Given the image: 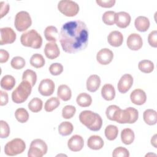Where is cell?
Returning <instances> with one entry per match:
<instances>
[{"label": "cell", "mask_w": 157, "mask_h": 157, "mask_svg": "<svg viewBox=\"0 0 157 157\" xmlns=\"http://www.w3.org/2000/svg\"><path fill=\"white\" fill-rule=\"evenodd\" d=\"M115 12L114 11L109 10L106 11L102 15V19L103 22L107 25H113L115 23Z\"/></svg>", "instance_id": "74e56055"}, {"label": "cell", "mask_w": 157, "mask_h": 157, "mask_svg": "<svg viewBox=\"0 0 157 157\" xmlns=\"http://www.w3.org/2000/svg\"><path fill=\"white\" fill-rule=\"evenodd\" d=\"M74 130L72 124L69 121H63L58 126V132L63 136L70 135Z\"/></svg>", "instance_id": "f546056e"}, {"label": "cell", "mask_w": 157, "mask_h": 157, "mask_svg": "<svg viewBox=\"0 0 157 157\" xmlns=\"http://www.w3.org/2000/svg\"><path fill=\"white\" fill-rule=\"evenodd\" d=\"M60 104V101L59 98L56 97H52L45 103L44 109L47 112H50L56 109Z\"/></svg>", "instance_id": "d6a6232c"}, {"label": "cell", "mask_w": 157, "mask_h": 157, "mask_svg": "<svg viewBox=\"0 0 157 157\" xmlns=\"http://www.w3.org/2000/svg\"><path fill=\"white\" fill-rule=\"evenodd\" d=\"M139 69L146 74L151 72L154 69V64L152 61L148 59H143L141 60L138 64Z\"/></svg>", "instance_id": "4dcf8cb0"}, {"label": "cell", "mask_w": 157, "mask_h": 157, "mask_svg": "<svg viewBox=\"0 0 157 157\" xmlns=\"http://www.w3.org/2000/svg\"><path fill=\"white\" fill-rule=\"evenodd\" d=\"M44 33L46 40L48 41L56 42L59 37L58 31L54 26H48L46 27Z\"/></svg>", "instance_id": "603a6c76"}, {"label": "cell", "mask_w": 157, "mask_h": 157, "mask_svg": "<svg viewBox=\"0 0 157 157\" xmlns=\"http://www.w3.org/2000/svg\"><path fill=\"white\" fill-rule=\"evenodd\" d=\"M55 87V85L53 80L49 78H45L40 82L38 86V91L41 95L49 96L53 93Z\"/></svg>", "instance_id": "8fae6325"}, {"label": "cell", "mask_w": 157, "mask_h": 157, "mask_svg": "<svg viewBox=\"0 0 157 157\" xmlns=\"http://www.w3.org/2000/svg\"><path fill=\"white\" fill-rule=\"evenodd\" d=\"M1 39L0 45H3L12 44L16 40L17 35L13 29L10 27L1 28L0 29Z\"/></svg>", "instance_id": "30bf717a"}, {"label": "cell", "mask_w": 157, "mask_h": 157, "mask_svg": "<svg viewBox=\"0 0 157 157\" xmlns=\"http://www.w3.org/2000/svg\"><path fill=\"white\" fill-rule=\"evenodd\" d=\"M113 58L112 50L107 48L101 49L96 55L97 61L102 65H107L111 63Z\"/></svg>", "instance_id": "4fadbf2b"}, {"label": "cell", "mask_w": 157, "mask_h": 157, "mask_svg": "<svg viewBox=\"0 0 157 157\" xmlns=\"http://www.w3.org/2000/svg\"><path fill=\"white\" fill-rule=\"evenodd\" d=\"M101 78L96 74L90 75L86 80V89L90 92L96 91L101 85Z\"/></svg>", "instance_id": "ffe728a7"}, {"label": "cell", "mask_w": 157, "mask_h": 157, "mask_svg": "<svg viewBox=\"0 0 157 157\" xmlns=\"http://www.w3.org/2000/svg\"><path fill=\"white\" fill-rule=\"evenodd\" d=\"M87 145L90 149L98 150L103 147L104 140L99 136H91L87 140Z\"/></svg>", "instance_id": "44dd1931"}, {"label": "cell", "mask_w": 157, "mask_h": 157, "mask_svg": "<svg viewBox=\"0 0 157 157\" xmlns=\"http://www.w3.org/2000/svg\"><path fill=\"white\" fill-rule=\"evenodd\" d=\"M22 80H26L29 82L32 86H34L37 81L36 73L31 69H27L23 73Z\"/></svg>", "instance_id": "d590c367"}, {"label": "cell", "mask_w": 157, "mask_h": 157, "mask_svg": "<svg viewBox=\"0 0 157 157\" xmlns=\"http://www.w3.org/2000/svg\"><path fill=\"white\" fill-rule=\"evenodd\" d=\"M148 42L152 47H157V31H152L148 36Z\"/></svg>", "instance_id": "ee69618b"}, {"label": "cell", "mask_w": 157, "mask_h": 157, "mask_svg": "<svg viewBox=\"0 0 157 157\" xmlns=\"http://www.w3.org/2000/svg\"><path fill=\"white\" fill-rule=\"evenodd\" d=\"M76 102L79 106L82 107H87L91 104L92 98L90 94L86 93H82L77 96Z\"/></svg>", "instance_id": "f1b7e54d"}, {"label": "cell", "mask_w": 157, "mask_h": 157, "mask_svg": "<svg viewBox=\"0 0 157 157\" xmlns=\"http://www.w3.org/2000/svg\"><path fill=\"white\" fill-rule=\"evenodd\" d=\"M128 47L134 51H137L140 49L143 45V41L141 36L137 33L131 34L127 39Z\"/></svg>", "instance_id": "5bb4252c"}, {"label": "cell", "mask_w": 157, "mask_h": 157, "mask_svg": "<svg viewBox=\"0 0 157 157\" xmlns=\"http://www.w3.org/2000/svg\"><path fill=\"white\" fill-rule=\"evenodd\" d=\"M118 108H119V107L116 105H109L107 108L106 111H105V115L109 120L112 121V118H113V114Z\"/></svg>", "instance_id": "bcb514c9"}, {"label": "cell", "mask_w": 157, "mask_h": 157, "mask_svg": "<svg viewBox=\"0 0 157 157\" xmlns=\"http://www.w3.org/2000/svg\"><path fill=\"white\" fill-rule=\"evenodd\" d=\"M133 84V77L131 74H124L120 79L117 88L118 90L121 93H126L131 88Z\"/></svg>", "instance_id": "7c38bea8"}, {"label": "cell", "mask_w": 157, "mask_h": 157, "mask_svg": "<svg viewBox=\"0 0 157 157\" xmlns=\"http://www.w3.org/2000/svg\"><path fill=\"white\" fill-rule=\"evenodd\" d=\"M26 149V144L22 139L15 138L8 142L4 147L5 154L7 156H15L23 153Z\"/></svg>", "instance_id": "8992f818"}, {"label": "cell", "mask_w": 157, "mask_h": 157, "mask_svg": "<svg viewBox=\"0 0 157 157\" xmlns=\"http://www.w3.org/2000/svg\"><path fill=\"white\" fill-rule=\"evenodd\" d=\"M131 16L126 12H119L115 13V23L120 28H125L129 26L131 22Z\"/></svg>", "instance_id": "2e32d148"}, {"label": "cell", "mask_w": 157, "mask_h": 157, "mask_svg": "<svg viewBox=\"0 0 157 157\" xmlns=\"http://www.w3.org/2000/svg\"><path fill=\"white\" fill-rule=\"evenodd\" d=\"M107 41L108 43L112 47H120L122 45L123 42V34L118 31H113L108 35Z\"/></svg>", "instance_id": "d6986e66"}, {"label": "cell", "mask_w": 157, "mask_h": 157, "mask_svg": "<svg viewBox=\"0 0 157 157\" xmlns=\"http://www.w3.org/2000/svg\"><path fill=\"white\" fill-rule=\"evenodd\" d=\"M59 39L62 48L65 52H78L87 47L88 28L85 23L81 20L66 22L61 26Z\"/></svg>", "instance_id": "6da1fadb"}, {"label": "cell", "mask_w": 157, "mask_h": 157, "mask_svg": "<svg viewBox=\"0 0 157 157\" xmlns=\"http://www.w3.org/2000/svg\"><path fill=\"white\" fill-rule=\"evenodd\" d=\"M49 71L53 75H60L63 71V66L61 63H53L49 67Z\"/></svg>", "instance_id": "60d3db41"}, {"label": "cell", "mask_w": 157, "mask_h": 157, "mask_svg": "<svg viewBox=\"0 0 157 157\" xmlns=\"http://www.w3.org/2000/svg\"><path fill=\"white\" fill-rule=\"evenodd\" d=\"M139 117L138 110L134 107H128L124 110H121L120 107L115 112L112 121H115L120 124L135 123Z\"/></svg>", "instance_id": "3957f363"}, {"label": "cell", "mask_w": 157, "mask_h": 157, "mask_svg": "<svg viewBox=\"0 0 157 157\" xmlns=\"http://www.w3.org/2000/svg\"><path fill=\"white\" fill-rule=\"evenodd\" d=\"M1 87L5 90H11L15 85V79L10 75H6L1 80Z\"/></svg>", "instance_id": "4316f807"}, {"label": "cell", "mask_w": 157, "mask_h": 157, "mask_svg": "<svg viewBox=\"0 0 157 157\" xmlns=\"http://www.w3.org/2000/svg\"><path fill=\"white\" fill-rule=\"evenodd\" d=\"M25 64L26 62L25 59L21 56L13 57L10 62V65L12 67L17 70L21 69L23 67H25Z\"/></svg>", "instance_id": "f35d334b"}, {"label": "cell", "mask_w": 157, "mask_h": 157, "mask_svg": "<svg viewBox=\"0 0 157 157\" xmlns=\"http://www.w3.org/2000/svg\"><path fill=\"white\" fill-rule=\"evenodd\" d=\"M15 117L17 120L21 123H24L29 119V113L28 111L24 108H18L15 112Z\"/></svg>", "instance_id": "8d00e7d4"}, {"label": "cell", "mask_w": 157, "mask_h": 157, "mask_svg": "<svg viewBox=\"0 0 157 157\" xmlns=\"http://www.w3.org/2000/svg\"><path fill=\"white\" fill-rule=\"evenodd\" d=\"M84 145V140L83 137L80 135L72 136L67 142V147L70 150L72 151H80Z\"/></svg>", "instance_id": "9a60e30c"}, {"label": "cell", "mask_w": 157, "mask_h": 157, "mask_svg": "<svg viewBox=\"0 0 157 157\" xmlns=\"http://www.w3.org/2000/svg\"><path fill=\"white\" fill-rule=\"evenodd\" d=\"M31 18L28 12L20 11L16 14L14 25L18 31L23 32L26 31L31 26Z\"/></svg>", "instance_id": "9c48e42d"}, {"label": "cell", "mask_w": 157, "mask_h": 157, "mask_svg": "<svg viewBox=\"0 0 157 157\" xmlns=\"http://www.w3.org/2000/svg\"><path fill=\"white\" fill-rule=\"evenodd\" d=\"M151 144L156 148V134H155L151 139Z\"/></svg>", "instance_id": "f907efd6"}, {"label": "cell", "mask_w": 157, "mask_h": 157, "mask_svg": "<svg viewBox=\"0 0 157 157\" xmlns=\"http://www.w3.org/2000/svg\"><path fill=\"white\" fill-rule=\"evenodd\" d=\"M48 147L46 143L42 139L33 140L28 152V157H42L47 152Z\"/></svg>", "instance_id": "ba28073f"}, {"label": "cell", "mask_w": 157, "mask_h": 157, "mask_svg": "<svg viewBox=\"0 0 157 157\" xmlns=\"http://www.w3.org/2000/svg\"><path fill=\"white\" fill-rule=\"evenodd\" d=\"M42 101L39 98H34L32 99L28 103V109L33 112L36 113L40 111L42 109Z\"/></svg>", "instance_id": "e575fe53"}, {"label": "cell", "mask_w": 157, "mask_h": 157, "mask_svg": "<svg viewBox=\"0 0 157 157\" xmlns=\"http://www.w3.org/2000/svg\"><path fill=\"white\" fill-rule=\"evenodd\" d=\"M1 18H2L4 16L6 15V14L9 11V5L8 3L4 2H1Z\"/></svg>", "instance_id": "7dc6e473"}, {"label": "cell", "mask_w": 157, "mask_h": 157, "mask_svg": "<svg viewBox=\"0 0 157 157\" xmlns=\"http://www.w3.org/2000/svg\"><path fill=\"white\" fill-rule=\"evenodd\" d=\"M76 112V109L74 106L67 105L64 106L62 109V116L65 119H70L74 117Z\"/></svg>", "instance_id": "ab89813d"}, {"label": "cell", "mask_w": 157, "mask_h": 157, "mask_svg": "<svg viewBox=\"0 0 157 157\" xmlns=\"http://www.w3.org/2000/svg\"><path fill=\"white\" fill-rule=\"evenodd\" d=\"M112 156L113 157H129V151L124 147H118L114 149L112 153Z\"/></svg>", "instance_id": "b9f144b4"}, {"label": "cell", "mask_w": 157, "mask_h": 157, "mask_svg": "<svg viewBox=\"0 0 157 157\" xmlns=\"http://www.w3.org/2000/svg\"><path fill=\"white\" fill-rule=\"evenodd\" d=\"M130 99L133 104L141 105L146 102L147 95L144 90L141 89H136L131 92Z\"/></svg>", "instance_id": "ac0fdd59"}, {"label": "cell", "mask_w": 157, "mask_h": 157, "mask_svg": "<svg viewBox=\"0 0 157 157\" xmlns=\"http://www.w3.org/2000/svg\"><path fill=\"white\" fill-rule=\"evenodd\" d=\"M57 96L64 101L70 100L72 96V92L70 88L66 85H61L57 90Z\"/></svg>", "instance_id": "d4e9b609"}, {"label": "cell", "mask_w": 157, "mask_h": 157, "mask_svg": "<svg viewBox=\"0 0 157 157\" xmlns=\"http://www.w3.org/2000/svg\"><path fill=\"white\" fill-rule=\"evenodd\" d=\"M44 53L46 57L50 59H54L59 55L60 51L55 42H48L44 48Z\"/></svg>", "instance_id": "e0dca14e"}, {"label": "cell", "mask_w": 157, "mask_h": 157, "mask_svg": "<svg viewBox=\"0 0 157 157\" xmlns=\"http://www.w3.org/2000/svg\"><path fill=\"white\" fill-rule=\"evenodd\" d=\"M0 96H1L0 105L1 106L6 105L8 103V101H9V97H8L7 93L1 90L0 91Z\"/></svg>", "instance_id": "c3c4849f"}, {"label": "cell", "mask_w": 157, "mask_h": 157, "mask_svg": "<svg viewBox=\"0 0 157 157\" xmlns=\"http://www.w3.org/2000/svg\"><path fill=\"white\" fill-rule=\"evenodd\" d=\"M143 118L145 123L148 125L156 124L157 122V113L153 109H147L144 112Z\"/></svg>", "instance_id": "484cf974"}, {"label": "cell", "mask_w": 157, "mask_h": 157, "mask_svg": "<svg viewBox=\"0 0 157 157\" xmlns=\"http://www.w3.org/2000/svg\"><path fill=\"white\" fill-rule=\"evenodd\" d=\"M79 120L82 124L93 131L100 130L102 124L101 116L91 110L82 111L79 115Z\"/></svg>", "instance_id": "7a4b0ae2"}, {"label": "cell", "mask_w": 157, "mask_h": 157, "mask_svg": "<svg viewBox=\"0 0 157 157\" xmlns=\"http://www.w3.org/2000/svg\"><path fill=\"white\" fill-rule=\"evenodd\" d=\"M29 62L32 66L36 68H40L45 65V61L42 55L36 53L32 55Z\"/></svg>", "instance_id": "1f68e13d"}, {"label": "cell", "mask_w": 157, "mask_h": 157, "mask_svg": "<svg viewBox=\"0 0 157 157\" xmlns=\"http://www.w3.org/2000/svg\"><path fill=\"white\" fill-rule=\"evenodd\" d=\"M9 58V54L8 52L4 49H1L0 50V63H6L8 61Z\"/></svg>", "instance_id": "681fc988"}, {"label": "cell", "mask_w": 157, "mask_h": 157, "mask_svg": "<svg viewBox=\"0 0 157 157\" xmlns=\"http://www.w3.org/2000/svg\"><path fill=\"white\" fill-rule=\"evenodd\" d=\"M58 9L66 17H74L79 12L78 4L71 0H61L58 4Z\"/></svg>", "instance_id": "52a82bcc"}, {"label": "cell", "mask_w": 157, "mask_h": 157, "mask_svg": "<svg viewBox=\"0 0 157 157\" xmlns=\"http://www.w3.org/2000/svg\"><path fill=\"white\" fill-rule=\"evenodd\" d=\"M134 25L137 30L140 32L147 31L150 27L149 19L144 16L137 17L134 21Z\"/></svg>", "instance_id": "7402d4cb"}, {"label": "cell", "mask_w": 157, "mask_h": 157, "mask_svg": "<svg viewBox=\"0 0 157 157\" xmlns=\"http://www.w3.org/2000/svg\"><path fill=\"white\" fill-rule=\"evenodd\" d=\"M32 85L26 80H22L12 93V99L16 104H21L26 101L31 94Z\"/></svg>", "instance_id": "277c9868"}, {"label": "cell", "mask_w": 157, "mask_h": 157, "mask_svg": "<svg viewBox=\"0 0 157 157\" xmlns=\"http://www.w3.org/2000/svg\"><path fill=\"white\" fill-rule=\"evenodd\" d=\"M104 132L105 137L109 140H113L118 136V129L116 126L110 124L105 128Z\"/></svg>", "instance_id": "836d02e7"}, {"label": "cell", "mask_w": 157, "mask_h": 157, "mask_svg": "<svg viewBox=\"0 0 157 157\" xmlns=\"http://www.w3.org/2000/svg\"><path fill=\"white\" fill-rule=\"evenodd\" d=\"M0 125H1V133L0 137L2 139L7 138L10 134V128L8 123L4 121H0Z\"/></svg>", "instance_id": "7bdbcfd3"}, {"label": "cell", "mask_w": 157, "mask_h": 157, "mask_svg": "<svg viewBox=\"0 0 157 157\" xmlns=\"http://www.w3.org/2000/svg\"><path fill=\"white\" fill-rule=\"evenodd\" d=\"M20 42L25 47L38 49L42 46V38L37 31L35 29H31L21 34Z\"/></svg>", "instance_id": "5b68a950"}, {"label": "cell", "mask_w": 157, "mask_h": 157, "mask_svg": "<svg viewBox=\"0 0 157 157\" xmlns=\"http://www.w3.org/2000/svg\"><path fill=\"white\" fill-rule=\"evenodd\" d=\"M101 95L106 101H112L115 98V90L111 84H105L101 89Z\"/></svg>", "instance_id": "cb8c5ba5"}, {"label": "cell", "mask_w": 157, "mask_h": 157, "mask_svg": "<svg viewBox=\"0 0 157 157\" xmlns=\"http://www.w3.org/2000/svg\"><path fill=\"white\" fill-rule=\"evenodd\" d=\"M96 2L100 7L104 8H110L113 7L115 2V0H96Z\"/></svg>", "instance_id": "f6af8a7d"}, {"label": "cell", "mask_w": 157, "mask_h": 157, "mask_svg": "<svg viewBox=\"0 0 157 157\" xmlns=\"http://www.w3.org/2000/svg\"><path fill=\"white\" fill-rule=\"evenodd\" d=\"M135 138L134 131L130 128H125L121 131V140L125 145L131 144Z\"/></svg>", "instance_id": "83f0119b"}]
</instances>
